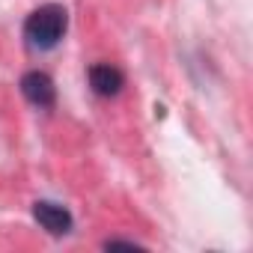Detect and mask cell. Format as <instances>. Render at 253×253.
Segmentation results:
<instances>
[{"mask_svg":"<svg viewBox=\"0 0 253 253\" xmlns=\"http://www.w3.org/2000/svg\"><path fill=\"white\" fill-rule=\"evenodd\" d=\"M66 9L57 6V3H48V6H39L36 12L27 15L24 21V36L30 42V48H39V51H51L60 45L63 33H66Z\"/></svg>","mask_w":253,"mask_h":253,"instance_id":"cell-1","label":"cell"},{"mask_svg":"<svg viewBox=\"0 0 253 253\" xmlns=\"http://www.w3.org/2000/svg\"><path fill=\"white\" fill-rule=\"evenodd\" d=\"M21 92H24V98L30 101V104H36V107H51L54 101H57V86H54V81H51V75H45V72H27L24 78H21Z\"/></svg>","mask_w":253,"mask_h":253,"instance_id":"cell-2","label":"cell"},{"mask_svg":"<svg viewBox=\"0 0 253 253\" xmlns=\"http://www.w3.org/2000/svg\"><path fill=\"white\" fill-rule=\"evenodd\" d=\"M33 217L42 229H48L51 235H66L72 232V214L69 209L57 206V203H48V200H39L33 203Z\"/></svg>","mask_w":253,"mask_h":253,"instance_id":"cell-3","label":"cell"},{"mask_svg":"<svg viewBox=\"0 0 253 253\" xmlns=\"http://www.w3.org/2000/svg\"><path fill=\"white\" fill-rule=\"evenodd\" d=\"M122 84H125V78H122V72H119L116 66L98 63V66L89 69V86L95 89V95L110 98V95H116V92L122 89Z\"/></svg>","mask_w":253,"mask_h":253,"instance_id":"cell-4","label":"cell"}]
</instances>
